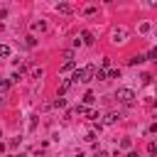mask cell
Returning <instances> with one entry per match:
<instances>
[{"label":"cell","instance_id":"6da1fadb","mask_svg":"<svg viewBox=\"0 0 157 157\" xmlns=\"http://www.w3.org/2000/svg\"><path fill=\"white\" fill-rule=\"evenodd\" d=\"M115 98H118V103H123V105H135V91H132V88H118V91H115Z\"/></svg>","mask_w":157,"mask_h":157},{"label":"cell","instance_id":"7a4b0ae2","mask_svg":"<svg viewBox=\"0 0 157 157\" xmlns=\"http://www.w3.org/2000/svg\"><path fill=\"white\" fill-rule=\"evenodd\" d=\"M128 37H130V34H128V29H125V27H115V29H113V34H110L113 44H125V42H128Z\"/></svg>","mask_w":157,"mask_h":157},{"label":"cell","instance_id":"3957f363","mask_svg":"<svg viewBox=\"0 0 157 157\" xmlns=\"http://www.w3.org/2000/svg\"><path fill=\"white\" fill-rule=\"evenodd\" d=\"M96 78V66H83V83Z\"/></svg>","mask_w":157,"mask_h":157},{"label":"cell","instance_id":"277c9868","mask_svg":"<svg viewBox=\"0 0 157 157\" xmlns=\"http://www.w3.org/2000/svg\"><path fill=\"white\" fill-rule=\"evenodd\" d=\"M142 61H147V56H145V54H135V56H130V59H128V64H130V66H137V64H142Z\"/></svg>","mask_w":157,"mask_h":157},{"label":"cell","instance_id":"5b68a950","mask_svg":"<svg viewBox=\"0 0 157 157\" xmlns=\"http://www.w3.org/2000/svg\"><path fill=\"white\" fill-rule=\"evenodd\" d=\"M71 83H83V69H74V74H71Z\"/></svg>","mask_w":157,"mask_h":157},{"label":"cell","instance_id":"8992f818","mask_svg":"<svg viewBox=\"0 0 157 157\" xmlns=\"http://www.w3.org/2000/svg\"><path fill=\"white\" fill-rule=\"evenodd\" d=\"M120 118H123V113H120V110H110V113L105 115V123H118Z\"/></svg>","mask_w":157,"mask_h":157},{"label":"cell","instance_id":"52a82bcc","mask_svg":"<svg viewBox=\"0 0 157 157\" xmlns=\"http://www.w3.org/2000/svg\"><path fill=\"white\" fill-rule=\"evenodd\" d=\"M93 42H96V37H93V32H88V29H86V32L81 34V44H93Z\"/></svg>","mask_w":157,"mask_h":157},{"label":"cell","instance_id":"ba28073f","mask_svg":"<svg viewBox=\"0 0 157 157\" xmlns=\"http://www.w3.org/2000/svg\"><path fill=\"white\" fill-rule=\"evenodd\" d=\"M74 69H76V61H74V59H69V61H64V64H61V69H59V71H61V74H66V71H74Z\"/></svg>","mask_w":157,"mask_h":157},{"label":"cell","instance_id":"9c48e42d","mask_svg":"<svg viewBox=\"0 0 157 157\" xmlns=\"http://www.w3.org/2000/svg\"><path fill=\"white\" fill-rule=\"evenodd\" d=\"M71 86H74V83H71V78H64V81L59 83V96H64V93H66Z\"/></svg>","mask_w":157,"mask_h":157},{"label":"cell","instance_id":"30bf717a","mask_svg":"<svg viewBox=\"0 0 157 157\" xmlns=\"http://www.w3.org/2000/svg\"><path fill=\"white\" fill-rule=\"evenodd\" d=\"M56 10H59L61 15H71V5H69V2H59V5H56Z\"/></svg>","mask_w":157,"mask_h":157},{"label":"cell","instance_id":"8fae6325","mask_svg":"<svg viewBox=\"0 0 157 157\" xmlns=\"http://www.w3.org/2000/svg\"><path fill=\"white\" fill-rule=\"evenodd\" d=\"M32 29H39V32H44V29H47V22H44V20H39V22H32Z\"/></svg>","mask_w":157,"mask_h":157},{"label":"cell","instance_id":"7c38bea8","mask_svg":"<svg viewBox=\"0 0 157 157\" xmlns=\"http://www.w3.org/2000/svg\"><path fill=\"white\" fill-rule=\"evenodd\" d=\"M25 47H29V49H32V47H37V39H34L32 34H29V37H25Z\"/></svg>","mask_w":157,"mask_h":157},{"label":"cell","instance_id":"4fadbf2b","mask_svg":"<svg viewBox=\"0 0 157 157\" xmlns=\"http://www.w3.org/2000/svg\"><path fill=\"white\" fill-rule=\"evenodd\" d=\"M42 76H44L42 66H34V69H32V78H42Z\"/></svg>","mask_w":157,"mask_h":157},{"label":"cell","instance_id":"5bb4252c","mask_svg":"<svg viewBox=\"0 0 157 157\" xmlns=\"http://www.w3.org/2000/svg\"><path fill=\"white\" fill-rule=\"evenodd\" d=\"M96 78H98V81H108V74H105V69H98V71H96Z\"/></svg>","mask_w":157,"mask_h":157},{"label":"cell","instance_id":"9a60e30c","mask_svg":"<svg viewBox=\"0 0 157 157\" xmlns=\"http://www.w3.org/2000/svg\"><path fill=\"white\" fill-rule=\"evenodd\" d=\"M52 105H54V108H64V105H66V101H64V98H61V96H56V98H54V103H52Z\"/></svg>","mask_w":157,"mask_h":157},{"label":"cell","instance_id":"2e32d148","mask_svg":"<svg viewBox=\"0 0 157 157\" xmlns=\"http://www.w3.org/2000/svg\"><path fill=\"white\" fill-rule=\"evenodd\" d=\"M145 56H147L150 61H157V47H152V49H150V52H147Z\"/></svg>","mask_w":157,"mask_h":157},{"label":"cell","instance_id":"e0dca14e","mask_svg":"<svg viewBox=\"0 0 157 157\" xmlns=\"http://www.w3.org/2000/svg\"><path fill=\"white\" fill-rule=\"evenodd\" d=\"M105 74H108V78H120V69H110Z\"/></svg>","mask_w":157,"mask_h":157},{"label":"cell","instance_id":"ac0fdd59","mask_svg":"<svg viewBox=\"0 0 157 157\" xmlns=\"http://www.w3.org/2000/svg\"><path fill=\"white\" fill-rule=\"evenodd\" d=\"M0 56H10V47L7 44H0Z\"/></svg>","mask_w":157,"mask_h":157},{"label":"cell","instance_id":"d6986e66","mask_svg":"<svg viewBox=\"0 0 157 157\" xmlns=\"http://www.w3.org/2000/svg\"><path fill=\"white\" fill-rule=\"evenodd\" d=\"M93 101H96V96H93V93H91V91H88V93H86V96H83V103H93Z\"/></svg>","mask_w":157,"mask_h":157},{"label":"cell","instance_id":"ffe728a7","mask_svg":"<svg viewBox=\"0 0 157 157\" xmlns=\"http://www.w3.org/2000/svg\"><path fill=\"white\" fill-rule=\"evenodd\" d=\"M83 15H96V5H88V7L83 10Z\"/></svg>","mask_w":157,"mask_h":157},{"label":"cell","instance_id":"44dd1931","mask_svg":"<svg viewBox=\"0 0 157 157\" xmlns=\"http://www.w3.org/2000/svg\"><path fill=\"white\" fill-rule=\"evenodd\" d=\"M147 152H150V155H157V145L150 142V145H147Z\"/></svg>","mask_w":157,"mask_h":157},{"label":"cell","instance_id":"7402d4cb","mask_svg":"<svg viewBox=\"0 0 157 157\" xmlns=\"http://www.w3.org/2000/svg\"><path fill=\"white\" fill-rule=\"evenodd\" d=\"M101 66H103V69H108V66H110V59H108V56H103V59H101Z\"/></svg>","mask_w":157,"mask_h":157},{"label":"cell","instance_id":"603a6c76","mask_svg":"<svg viewBox=\"0 0 157 157\" xmlns=\"http://www.w3.org/2000/svg\"><path fill=\"white\" fill-rule=\"evenodd\" d=\"M7 88H10V81H0V93L7 91Z\"/></svg>","mask_w":157,"mask_h":157},{"label":"cell","instance_id":"cb8c5ba5","mask_svg":"<svg viewBox=\"0 0 157 157\" xmlns=\"http://www.w3.org/2000/svg\"><path fill=\"white\" fill-rule=\"evenodd\" d=\"M140 32H150V22H142L140 25Z\"/></svg>","mask_w":157,"mask_h":157},{"label":"cell","instance_id":"d4e9b609","mask_svg":"<svg viewBox=\"0 0 157 157\" xmlns=\"http://www.w3.org/2000/svg\"><path fill=\"white\" fill-rule=\"evenodd\" d=\"M64 59H66V61H69V59H74V52H71V49H66V52H64Z\"/></svg>","mask_w":157,"mask_h":157},{"label":"cell","instance_id":"484cf974","mask_svg":"<svg viewBox=\"0 0 157 157\" xmlns=\"http://www.w3.org/2000/svg\"><path fill=\"white\" fill-rule=\"evenodd\" d=\"M86 142H96V132H88L86 135Z\"/></svg>","mask_w":157,"mask_h":157},{"label":"cell","instance_id":"4316f807","mask_svg":"<svg viewBox=\"0 0 157 157\" xmlns=\"http://www.w3.org/2000/svg\"><path fill=\"white\" fill-rule=\"evenodd\" d=\"M147 5H152V7H157V0H147Z\"/></svg>","mask_w":157,"mask_h":157},{"label":"cell","instance_id":"83f0119b","mask_svg":"<svg viewBox=\"0 0 157 157\" xmlns=\"http://www.w3.org/2000/svg\"><path fill=\"white\" fill-rule=\"evenodd\" d=\"M128 157H137V152H128Z\"/></svg>","mask_w":157,"mask_h":157},{"label":"cell","instance_id":"f1b7e54d","mask_svg":"<svg viewBox=\"0 0 157 157\" xmlns=\"http://www.w3.org/2000/svg\"><path fill=\"white\" fill-rule=\"evenodd\" d=\"M2 150H5V145H2V142H0V152H2Z\"/></svg>","mask_w":157,"mask_h":157},{"label":"cell","instance_id":"f546056e","mask_svg":"<svg viewBox=\"0 0 157 157\" xmlns=\"http://www.w3.org/2000/svg\"><path fill=\"white\" fill-rule=\"evenodd\" d=\"M74 157H83V155H74Z\"/></svg>","mask_w":157,"mask_h":157}]
</instances>
